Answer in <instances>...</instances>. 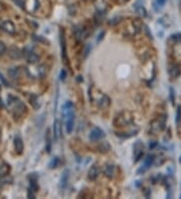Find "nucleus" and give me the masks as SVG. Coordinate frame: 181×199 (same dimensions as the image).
Returning a JSON list of instances; mask_svg holds the SVG:
<instances>
[{
    "instance_id": "f257e3e1",
    "label": "nucleus",
    "mask_w": 181,
    "mask_h": 199,
    "mask_svg": "<svg viewBox=\"0 0 181 199\" xmlns=\"http://www.w3.org/2000/svg\"><path fill=\"white\" fill-rule=\"evenodd\" d=\"M62 117L65 121V129L68 134H70L73 130L75 125V111H73V105L70 102H67L62 106Z\"/></svg>"
},
{
    "instance_id": "f03ea898",
    "label": "nucleus",
    "mask_w": 181,
    "mask_h": 199,
    "mask_svg": "<svg viewBox=\"0 0 181 199\" xmlns=\"http://www.w3.org/2000/svg\"><path fill=\"white\" fill-rule=\"evenodd\" d=\"M7 105L9 110L15 117H21L26 112V106L19 100L17 97L9 95L7 98Z\"/></svg>"
},
{
    "instance_id": "7ed1b4c3",
    "label": "nucleus",
    "mask_w": 181,
    "mask_h": 199,
    "mask_svg": "<svg viewBox=\"0 0 181 199\" xmlns=\"http://www.w3.org/2000/svg\"><path fill=\"white\" fill-rule=\"evenodd\" d=\"M165 121H166V118L164 117H161L157 119V120L153 121L152 124H151V132L153 133V134H157L160 131H162V130L165 128Z\"/></svg>"
},
{
    "instance_id": "20e7f679",
    "label": "nucleus",
    "mask_w": 181,
    "mask_h": 199,
    "mask_svg": "<svg viewBox=\"0 0 181 199\" xmlns=\"http://www.w3.org/2000/svg\"><path fill=\"white\" fill-rule=\"evenodd\" d=\"M0 27H1V29L3 30V31L9 33V34H14L15 33V25L13 24L12 21L10 20H5L1 23V25H0Z\"/></svg>"
},
{
    "instance_id": "39448f33",
    "label": "nucleus",
    "mask_w": 181,
    "mask_h": 199,
    "mask_svg": "<svg viewBox=\"0 0 181 199\" xmlns=\"http://www.w3.org/2000/svg\"><path fill=\"white\" fill-rule=\"evenodd\" d=\"M105 136V133L104 131H102L100 128H98V127H96L90 131V141H98L100 139H102V138Z\"/></svg>"
},
{
    "instance_id": "423d86ee",
    "label": "nucleus",
    "mask_w": 181,
    "mask_h": 199,
    "mask_svg": "<svg viewBox=\"0 0 181 199\" xmlns=\"http://www.w3.org/2000/svg\"><path fill=\"white\" fill-rule=\"evenodd\" d=\"M60 45H62V57L65 63H68V56H67V45H65V38L64 31H60Z\"/></svg>"
},
{
    "instance_id": "0eeeda50",
    "label": "nucleus",
    "mask_w": 181,
    "mask_h": 199,
    "mask_svg": "<svg viewBox=\"0 0 181 199\" xmlns=\"http://www.w3.org/2000/svg\"><path fill=\"white\" fill-rule=\"evenodd\" d=\"M96 101H97V104L99 105L100 108H107V107H109V105H110L109 97L106 95H103V94L100 96V98L97 99Z\"/></svg>"
},
{
    "instance_id": "6e6552de",
    "label": "nucleus",
    "mask_w": 181,
    "mask_h": 199,
    "mask_svg": "<svg viewBox=\"0 0 181 199\" xmlns=\"http://www.w3.org/2000/svg\"><path fill=\"white\" fill-rule=\"evenodd\" d=\"M68 178H70V171L68 170H65V172L62 173V178H60V182H59V188L60 189H65L68 185Z\"/></svg>"
},
{
    "instance_id": "1a4fd4ad",
    "label": "nucleus",
    "mask_w": 181,
    "mask_h": 199,
    "mask_svg": "<svg viewBox=\"0 0 181 199\" xmlns=\"http://www.w3.org/2000/svg\"><path fill=\"white\" fill-rule=\"evenodd\" d=\"M99 173H100V168H99V166L94 165V166H92V168L90 169L88 177H89V179H90V180H95V179L98 177Z\"/></svg>"
},
{
    "instance_id": "9d476101",
    "label": "nucleus",
    "mask_w": 181,
    "mask_h": 199,
    "mask_svg": "<svg viewBox=\"0 0 181 199\" xmlns=\"http://www.w3.org/2000/svg\"><path fill=\"white\" fill-rule=\"evenodd\" d=\"M143 145L141 144L140 141H138L135 145H134V149H135V154H136V161L141 158V156L143 155Z\"/></svg>"
},
{
    "instance_id": "9b49d317",
    "label": "nucleus",
    "mask_w": 181,
    "mask_h": 199,
    "mask_svg": "<svg viewBox=\"0 0 181 199\" xmlns=\"http://www.w3.org/2000/svg\"><path fill=\"white\" fill-rule=\"evenodd\" d=\"M128 113L126 112V116L125 117H122V114H120L119 117L117 118V120L119 121V125L121 126H126V125H129V124L132 123V119L130 117H127Z\"/></svg>"
},
{
    "instance_id": "f8f14e48",
    "label": "nucleus",
    "mask_w": 181,
    "mask_h": 199,
    "mask_svg": "<svg viewBox=\"0 0 181 199\" xmlns=\"http://www.w3.org/2000/svg\"><path fill=\"white\" fill-rule=\"evenodd\" d=\"M14 148L18 154H21L23 151V142L19 137H16L14 139Z\"/></svg>"
},
{
    "instance_id": "ddd939ff",
    "label": "nucleus",
    "mask_w": 181,
    "mask_h": 199,
    "mask_svg": "<svg viewBox=\"0 0 181 199\" xmlns=\"http://www.w3.org/2000/svg\"><path fill=\"white\" fill-rule=\"evenodd\" d=\"M153 160H154V158H153V156H151V155H149V156H147L146 158H145V160H144V168L142 167L141 169H140L139 171H138V173H140L141 171H146L148 168L150 167L151 165H152V163H153Z\"/></svg>"
},
{
    "instance_id": "4468645a",
    "label": "nucleus",
    "mask_w": 181,
    "mask_h": 199,
    "mask_svg": "<svg viewBox=\"0 0 181 199\" xmlns=\"http://www.w3.org/2000/svg\"><path fill=\"white\" fill-rule=\"evenodd\" d=\"M115 173H116V168H115L114 165H108L105 169V174L107 177L109 178H114Z\"/></svg>"
},
{
    "instance_id": "2eb2a0df",
    "label": "nucleus",
    "mask_w": 181,
    "mask_h": 199,
    "mask_svg": "<svg viewBox=\"0 0 181 199\" xmlns=\"http://www.w3.org/2000/svg\"><path fill=\"white\" fill-rule=\"evenodd\" d=\"M9 171H10V167L7 163H4V162L0 163V177L7 175V174L9 173Z\"/></svg>"
},
{
    "instance_id": "dca6fc26",
    "label": "nucleus",
    "mask_w": 181,
    "mask_h": 199,
    "mask_svg": "<svg viewBox=\"0 0 181 199\" xmlns=\"http://www.w3.org/2000/svg\"><path fill=\"white\" fill-rule=\"evenodd\" d=\"M53 134H54V139L56 140L59 139L60 135V125H59V122L57 120L54 121V124H53Z\"/></svg>"
},
{
    "instance_id": "f3484780",
    "label": "nucleus",
    "mask_w": 181,
    "mask_h": 199,
    "mask_svg": "<svg viewBox=\"0 0 181 199\" xmlns=\"http://www.w3.org/2000/svg\"><path fill=\"white\" fill-rule=\"evenodd\" d=\"M169 74L172 77H175L176 79L177 76H180V70L177 65H172L171 68H169Z\"/></svg>"
},
{
    "instance_id": "a211bd4d",
    "label": "nucleus",
    "mask_w": 181,
    "mask_h": 199,
    "mask_svg": "<svg viewBox=\"0 0 181 199\" xmlns=\"http://www.w3.org/2000/svg\"><path fill=\"white\" fill-rule=\"evenodd\" d=\"M27 60H28V62H31V63L36 62L38 60V55L35 54L34 52H29L28 56H27Z\"/></svg>"
},
{
    "instance_id": "6ab92c4d",
    "label": "nucleus",
    "mask_w": 181,
    "mask_h": 199,
    "mask_svg": "<svg viewBox=\"0 0 181 199\" xmlns=\"http://www.w3.org/2000/svg\"><path fill=\"white\" fill-rule=\"evenodd\" d=\"M8 74H9L12 79H18L20 74H19V71L15 68H10V70L8 71Z\"/></svg>"
},
{
    "instance_id": "aec40b11",
    "label": "nucleus",
    "mask_w": 181,
    "mask_h": 199,
    "mask_svg": "<svg viewBox=\"0 0 181 199\" xmlns=\"http://www.w3.org/2000/svg\"><path fill=\"white\" fill-rule=\"evenodd\" d=\"M9 54H10V56L13 57V59H18V57L21 56L20 51H19L17 48H12L11 49H10V53Z\"/></svg>"
},
{
    "instance_id": "412c9836",
    "label": "nucleus",
    "mask_w": 181,
    "mask_h": 199,
    "mask_svg": "<svg viewBox=\"0 0 181 199\" xmlns=\"http://www.w3.org/2000/svg\"><path fill=\"white\" fill-rule=\"evenodd\" d=\"M59 159L57 158V157H54V158H53V160L49 162L48 166L50 169H53V168H56L57 166H59Z\"/></svg>"
},
{
    "instance_id": "4be33fe9",
    "label": "nucleus",
    "mask_w": 181,
    "mask_h": 199,
    "mask_svg": "<svg viewBox=\"0 0 181 199\" xmlns=\"http://www.w3.org/2000/svg\"><path fill=\"white\" fill-rule=\"evenodd\" d=\"M180 122H181V107L178 106L177 107V112H176V118H175V123H176L177 126H179Z\"/></svg>"
},
{
    "instance_id": "5701e85b",
    "label": "nucleus",
    "mask_w": 181,
    "mask_h": 199,
    "mask_svg": "<svg viewBox=\"0 0 181 199\" xmlns=\"http://www.w3.org/2000/svg\"><path fill=\"white\" fill-rule=\"evenodd\" d=\"M166 3V0H155L154 2V7L156 9H160V8H162L164 5Z\"/></svg>"
},
{
    "instance_id": "b1692460",
    "label": "nucleus",
    "mask_w": 181,
    "mask_h": 199,
    "mask_svg": "<svg viewBox=\"0 0 181 199\" xmlns=\"http://www.w3.org/2000/svg\"><path fill=\"white\" fill-rule=\"evenodd\" d=\"M136 10H137V12H138L140 15L146 16V10H145V8L142 6V5L137 4V5H136Z\"/></svg>"
},
{
    "instance_id": "393cba45",
    "label": "nucleus",
    "mask_w": 181,
    "mask_h": 199,
    "mask_svg": "<svg viewBox=\"0 0 181 199\" xmlns=\"http://www.w3.org/2000/svg\"><path fill=\"white\" fill-rule=\"evenodd\" d=\"M5 49H6V48H5V44L2 42V41H0V55H2L4 53Z\"/></svg>"
},
{
    "instance_id": "a878e982",
    "label": "nucleus",
    "mask_w": 181,
    "mask_h": 199,
    "mask_svg": "<svg viewBox=\"0 0 181 199\" xmlns=\"http://www.w3.org/2000/svg\"><path fill=\"white\" fill-rule=\"evenodd\" d=\"M65 76H67V71L65 70H62L60 71V74H59V77H60V81H65Z\"/></svg>"
},
{
    "instance_id": "bb28decb",
    "label": "nucleus",
    "mask_w": 181,
    "mask_h": 199,
    "mask_svg": "<svg viewBox=\"0 0 181 199\" xmlns=\"http://www.w3.org/2000/svg\"><path fill=\"white\" fill-rule=\"evenodd\" d=\"M13 1H14L15 3L17 4L19 7L22 8V7L24 6V1H23V0H13Z\"/></svg>"
},
{
    "instance_id": "cd10ccee",
    "label": "nucleus",
    "mask_w": 181,
    "mask_h": 199,
    "mask_svg": "<svg viewBox=\"0 0 181 199\" xmlns=\"http://www.w3.org/2000/svg\"><path fill=\"white\" fill-rule=\"evenodd\" d=\"M169 90H170V98H171V102H172V104H174V93H173V88H170Z\"/></svg>"
},
{
    "instance_id": "c85d7f7f",
    "label": "nucleus",
    "mask_w": 181,
    "mask_h": 199,
    "mask_svg": "<svg viewBox=\"0 0 181 199\" xmlns=\"http://www.w3.org/2000/svg\"><path fill=\"white\" fill-rule=\"evenodd\" d=\"M0 79H1V81H2V82H3V84H4V85H8V82H7V81H6V79H4V76H2V74H0Z\"/></svg>"
},
{
    "instance_id": "c756f323",
    "label": "nucleus",
    "mask_w": 181,
    "mask_h": 199,
    "mask_svg": "<svg viewBox=\"0 0 181 199\" xmlns=\"http://www.w3.org/2000/svg\"><path fill=\"white\" fill-rule=\"evenodd\" d=\"M129 0H118V2H119L120 4H124V3H126V2H128Z\"/></svg>"
},
{
    "instance_id": "7c9ffc66",
    "label": "nucleus",
    "mask_w": 181,
    "mask_h": 199,
    "mask_svg": "<svg viewBox=\"0 0 181 199\" xmlns=\"http://www.w3.org/2000/svg\"><path fill=\"white\" fill-rule=\"evenodd\" d=\"M1 108H3V102H2L1 98H0V109H1Z\"/></svg>"
},
{
    "instance_id": "2f4dec72",
    "label": "nucleus",
    "mask_w": 181,
    "mask_h": 199,
    "mask_svg": "<svg viewBox=\"0 0 181 199\" xmlns=\"http://www.w3.org/2000/svg\"><path fill=\"white\" fill-rule=\"evenodd\" d=\"M179 163L181 164V156H180V158H179Z\"/></svg>"
},
{
    "instance_id": "473e14b6",
    "label": "nucleus",
    "mask_w": 181,
    "mask_h": 199,
    "mask_svg": "<svg viewBox=\"0 0 181 199\" xmlns=\"http://www.w3.org/2000/svg\"><path fill=\"white\" fill-rule=\"evenodd\" d=\"M180 7H181V0H180Z\"/></svg>"
}]
</instances>
